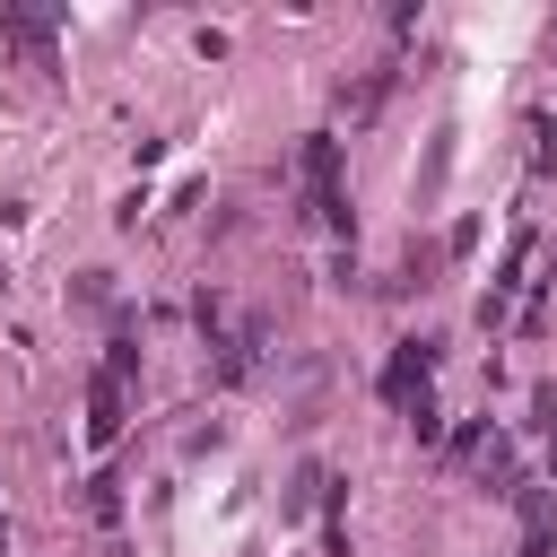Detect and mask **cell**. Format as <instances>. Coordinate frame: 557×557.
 <instances>
[{
	"label": "cell",
	"mask_w": 557,
	"mask_h": 557,
	"mask_svg": "<svg viewBox=\"0 0 557 557\" xmlns=\"http://www.w3.org/2000/svg\"><path fill=\"white\" fill-rule=\"evenodd\" d=\"M0 35L26 44V52H44L52 44V9H0Z\"/></svg>",
	"instance_id": "obj_4"
},
{
	"label": "cell",
	"mask_w": 557,
	"mask_h": 557,
	"mask_svg": "<svg viewBox=\"0 0 557 557\" xmlns=\"http://www.w3.org/2000/svg\"><path fill=\"white\" fill-rule=\"evenodd\" d=\"M0 540H9V531H0Z\"/></svg>",
	"instance_id": "obj_5"
},
{
	"label": "cell",
	"mask_w": 557,
	"mask_h": 557,
	"mask_svg": "<svg viewBox=\"0 0 557 557\" xmlns=\"http://www.w3.org/2000/svg\"><path fill=\"white\" fill-rule=\"evenodd\" d=\"M296 165H305V191H313V218H322V226H348V191H339V139H331V131H313Z\"/></svg>",
	"instance_id": "obj_1"
},
{
	"label": "cell",
	"mask_w": 557,
	"mask_h": 557,
	"mask_svg": "<svg viewBox=\"0 0 557 557\" xmlns=\"http://www.w3.org/2000/svg\"><path fill=\"white\" fill-rule=\"evenodd\" d=\"M87 435H96V444L122 435V374H96V392H87Z\"/></svg>",
	"instance_id": "obj_3"
},
{
	"label": "cell",
	"mask_w": 557,
	"mask_h": 557,
	"mask_svg": "<svg viewBox=\"0 0 557 557\" xmlns=\"http://www.w3.org/2000/svg\"><path fill=\"white\" fill-rule=\"evenodd\" d=\"M426 374H435V339H400V348H392V366H383V400H400V409H409V400L426 392Z\"/></svg>",
	"instance_id": "obj_2"
}]
</instances>
